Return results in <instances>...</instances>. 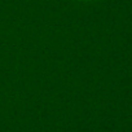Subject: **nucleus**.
Masks as SVG:
<instances>
[]
</instances>
